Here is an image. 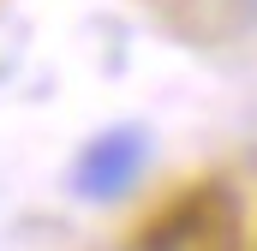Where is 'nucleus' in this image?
Segmentation results:
<instances>
[{"label": "nucleus", "instance_id": "f03ea898", "mask_svg": "<svg viewBox=\"0 0 257 251\" xmlns=\"http://www.w3.org/2000/svg\"><path fill=\"white\" fill-rule=\"evenodd\" d=\"M126 251H233V203L221 186H203L180 209H168L150 233H138Z\"/></svg>", "mask_w": 257, "mask_h": 251}, {"label": "nucleus", "instance_id": "f257e3e1", "mask_svg": "<svg viewBox=\"0 0 257 251\" xmlns=\"http://www.w3.org/2000/svg\"><path fill=\"white\" fill-rule=\"evenodd\" d=\"M150 168V138L144 126H114V132H96L78 162H72V191L84 203H120Z\"/></svg>", "mask_w": 257, "mask_h": 251}]
</instances>
